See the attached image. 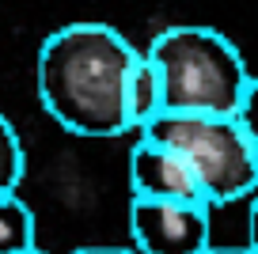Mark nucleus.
<instances>
[{
  "mask_svg": "<svg viewBox=\"0 0 258 254\" xmlns=\"http://www.w3.org/2000/svg\"><path fill=\"white\" fill-rule=\"evenodd\" d=\"M141 49L110 23L57 27L38 49V99L61 129L76 137H121L125 80Z\"/></svg>",
  "mask_w": 258,
  "mask_h": 254,
  "instance_id": "1",
  "label": "nucleus"
},
{
  "mask_svg": "<svg viewBox=\"0 0 258 254\" xmlns=\"http://www.w3.org/2000/svg\"><path fill=\"white\" fill-rule=\"evenodd\" d=\"M160 69L167 110L235 114L250 84V69L235 42L213 27L178 23L160 31L145 49Z\"/></svg>",
  "mask_w": 258,
  "mask_h": 254,
  "instance_id": "2",
  "label": "nucleus"
},
{
  "mask_svg": "<svg viewBox=\"0 0 258 254\" xmlns=\"http://www.w3.org/2000/svg\"><path fill=\"white\" fill-rule=\"evenodd\" d=\"M145 137L175 148L198 175L213 209L258 194V156L235 114H182L163 110L141 129Z\"/></svg>",
  "mask_w": 258,
  "mask_h": 254,
  "instance_id": "3",
  "label": "nucleus"
},
{
  "mask_svg": "<svg viewBox=\"0 0 258 254\" xmlns=\"http://www.w3.org/2000/svg\"><path fill=\"white\" fill-rule=\"evenodd\" d=\"M213 205L205 201H129V239L141 254H202L213 243Z\"/></svg>",
  "mask_w": 258,
  "mask_h": 254,
  "instance_id": "4",
  "label": "nucleus"
},
{
  "mask_svg": "<svg viewBox=\"0 0 258 254\" xmlns=\"http://www.w3.org/2000/svg\"><path fill=\"white\" fill-rule=\"evenodd\" d=\"M129 186L133 198H160V201H205L198 175L182 156L167 144L141 133L129 152ZM209 205V201H205Z\"/></svg>",
  "mask_w": 258,
  "mask_h": 254,
  "instance_id": "5",
  "label": "nucleus"
},
{
  "mask_svg": "<svg viewBox=\"0 0 258 254\" xmlns=\"http://www.w3.org/2000/svg\"><path fill=\"white\" fill-rule=\"evenodd\" d=\"M163 110H167V99H163L160 69L152 65L148 53H141L137 65L129 69V80H125V121H129V129L141 133V129Z\"/></svg>",
  "mask_w": 258,
  "mask_h": 254,
  "instance_id": "6",
  "label": "nucleus"
},
{
  "mask_svg": "<svg viewBox=\"0 0 258 254\" xmlns=\"http://www.w3.org/2000/svg\"><path fill=\"white\" fill-rule=\"evenodd\" d=\"M38 246V224L19 190H0V254H31Z\"/></svg>",
  "mask_w": 258,
  "mask_h": 254,
  "instance_id": "7",
  "label": "nucleus"
},
{
  "mask_svg": "<svg viewBox=\"0 0 258 254\" xmlns=\"http://www.w3.org/2000/svg\"><path fill=\"white\" fill-rule=\"evenodd\" d=\"M27 175V152L19 141L16 125L0 114V190H19Z\"/></svg>",
  "mask_w": 258,
  "mask_h": 254,
  "instance_id": "8",
  "label": "nucleus"
},
{
  "mask_svg": "<svg viewBox=\"0 0 258 254\" xmlns=\"http://www.w3.org/2000/svg\"><path fill=\"white\" fill-rule=\"evenodd\" d=\"M235 118H239V125L247 129L250 144H254V156H258V76H250L247 91H243V103L239 110H235Z\"/></svg>",
  "mask_w": 258,
  "mask_h": 254,
  "instance_id": "9",
  "label": "nucleus"
},
{
  "mask_svg": "<svg viewBox=\"0 0 258 254\" xmlns=\"http://www.w3.org/2000/svg\"><path fill=\"white\" fill-rule=\"evenodd\" d=\"M73 254H141L137 246H110V243H95V246H76Z\"/></svg>",
  "mask_w": 258,
  "mask_h": 254,
  "instance_id": "10",
  "label": "nucleus"
},
{
  "mask_svg": "<svg viewBox=\"0 0 258 254\" xmlns=\"http://www.w3.org/2000/svg\"><path fill=\"white\" fill-rule=\"evenodd\" d=\"M247 246L258 254V194L250 201V213H247Z\"/></svg>",
  "mask_w": 258,
  "mask_h": 254,
  "instance_id": "11",
  "label": "nucleus"
},
{
  "mask_svg": "<svg viewBox=\"0 0 258 254\" xmlns=\"http://www.w3.org/2000/svg\"><path fill=\"white\" fill-rule=\"evenodd\" d=\"M202 254H254V250H250L247 243H243V246H217V243H209Z\"/></svg>",
  "mask_w": 258,
  "mask_h": 254,
  "instance_id": "12",
  "label": "nucleus"
},
{
  "mask_svg": "<svg viewBox=\"0 0 258 254\" xmlns=\"http://www.w3.org/2000/svg\"><path fill=\"white\" fill-rule=\"evenodd\" d=\"M31 254H46V250H38V246H34V250H31Z\"/></svg>",
  "mask_w": 258,
  "mask_h": 254,
  "instance_id": "13",
  "label": "nucleus"
}]
</instances>
